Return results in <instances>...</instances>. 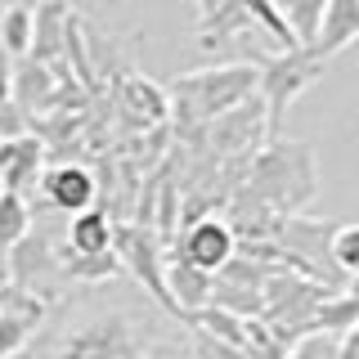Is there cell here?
I'll return each instance as SVG.
<instances>
[{"instance_id":"cell-1","label":"cell","mask_w":359,"mask_h":359,"mask_svg":"<svg viewBox=\"0 0 359 359\" xmlns=\"http://www.w3.org/2000/svg\"><path fill=\"white\" fill-rule=\"evenodd\" d=\"M99 287H86V301L67 306V323L36 346V359H153L149 337L162 332V310L126 301H104ZM171 319V314H166Z\"/></svg>"},{"instance_id":"cell-2","label":"cell","mask_w":359,"mask_h":359,"mask_svg":"<svg viewBox=\"0 0 359 359\" xmlns=\"http://www.w3.org/2000/svg\"><path fill=\"white\" fill-rule=\"evenodd\" d=\"M247 189L265 202L274 216H301V207L319 194L314 153L297 140H269L247 166Z\"/></svg>"},{"instance_id":"cell-3","label":"cell","mask_w":359,"mask_h":359,"mask_svg":"<svg viewBox=\"0 0 359 359\" xmlns=\"http://www.w3.org/2000/svg\"><path fill=\"white\" fill-rule=\"evenodd\" d=\"M256 86H261L256 63H224V67H211V72L175 76V81H171V99L184 104L198 121H216L229 108L247 104V99L256 95Z\"/></svg>"},{"instance_id":"cell-4","label":"cell","mask_w":359,"mask_h":359,"mask_svg":"<svg viewBox=\"0 0 359 359\" xmlns=\"http://www.w3.org/2000/svg\"><path fill=\"white\" fill-rule=\"evenodd\" d=\"M341 229V220H310V216H283L274 233V247L283 252L292 274H306L314 283H341V269L332 265V238Z\"/></svg>"},{"instance_id":"cell-5","label":"cell","mask_w":359,"mask_h":359,"mask_svg":"<svg viewBox=\"0 0 359 359\" xmlns=\"http://www.w3.org/2000/svg\"><path fill=\"white\" fill-rule=\"evenodd\" d=\"M112 252H117V261H121V274H130L157 310L171 314L175 323H184L180 310H175V301H171V292H166V247H162V238H157L153 229L130 224V220H117Z\"/></svg>"},{"instance_id":"cell-6","label":"cell","mask_w":359,"mask_h":359,"mask_svg":"<svg viewBox=\"0 0 359 359\" xmlns=\"http://www.w3.org/2000/svg\"><path fill=\"white\" fill-rule=\"evenodd\" d=\"M319 59H314L310 50H292V54H265L261 63H256V72H261V86H256V95H261L265 104V121H269V140H278V126H283V112L287 104L301 95L306 86L319 81Z\"/></svg>"},{"instance_id":"cell-7","label":"cell","mask_w":359,"mask_h":359,"mask_svg":"<svg viewBox=\"0 0 359 359\" xmlns=\"http://www.w3.org/2000/svg\"><path fill=\"white\" fill-rule=\"evenodd\" d=\"M9 283L22 287V292H32V297H41L45 306L59 297L63 261H59V247H54L50 229H36V220H32L27 238L9 247Z\"/></svg>"},{"instance_id":"cell-8","label":"cell","mask_w":359,"mask_h":359,"mask_svg":"<svg viewBox=\"0 0 359 359\" xmlns=\"http://www.w3.org/2000/svg\"><path fill=\"white\" fill-rule=\"evenodd\" d=\"M261 144H269V121H265L261 95H252L247 104L229 108L216 121H207V149L216 153L220 162H233V157L252 162V157L261 153Z\"/></svg>"},{"instance_id":"cell-9","label":"cell","mask_w":359,"mask_h":359,"mask_svg":"<svg viewBox=\"0 0 359 359\" xmlns=\"http://www.w3.org/2000/svg\"><path fill=\"white\" fill-rule=\"evenodd\" d=\"M233 247H238V243H233L229 224L216 220V216H207V220L189 224V229H180V238L171 243V252H166V256L189 261V265L207 269V274H220V269L233 261Z\"/></svg>"},{"instance_id":"cell-10","label":"cell","mask_w":359,"mask_h":359,"mask_svg":"<svg viewBox=\"0 0 359 359\" xmlns=\"http://www.w3.org/2000/svg\"><path fill=\"white\" fill-rule=\"evenodd\" d=\"M41 194L50 211H67V216H81L99 202V184L95 171L81 162H59V166H45L41 175Z\"/></svg>"},{"instance_id":"cell-11","label":"cell","mask_w":359,"mask_h":359,"mask_svg":"<svg viewBox=\"0 0 359 359\" xmlns=\"http://www.w3.org/2000/svg\"><path fill=\"white\" fill-rule=\"evenodd\" d=\"M50 166V149L36 140V135H18V140H5L0 144V184L9 194H22L27 198L32 189H41V175Z\"/></svg>"},{"instance_id":"cell-12","label":"cell","mask_w":359,"mask_h":359,"mask_svg":"<svg viewBox=\"0 0 359 359\" xmlns=\"http://www.w3.org/2000/svg\"><path fill=\"white\" fill-rule=\"evenodd\" d=\"M117 95H121V117L130 121V130H149V126H166L171 117V99H166L162 86H153L149 76L126 72L117 76Z\"/></svg>"},{"instance_id":"cell-13","label":"cell","mask_w":359,"mask_h":359,"mask_svg":"<svg viewBox=\"0 0 359 359\" xmlns=\"http://www.w3.org/2000/svg\"><path fill=\"white\" fill-rule=\"evenodd\" d=\"M14 104L27 112L32 121L50 117L59 104V81H54V67L36 63V59H14Z\"/></svg>"},{"instance_id":"cell-14","label":"cell","mask_w":359,"mask_h":359,"mask_svg":"<svg viewBox=\"0 0 359 359\" xmlns=\"http://www.w3.org/2000/svg\"><path fill=\"white\" fill-rule=\"evenodd\" d=\"M211 287H216V274H207V269L189 265V261H175V256H166V292H171L180 319H194L198 310L211 306Z\"/></svg>"},{"instance_id":"cell-15","label":"cell","mask_w":359,"mask_h":359,"mask_svg":"<svg viewBox=\"0 0 359 359\" xmlns=\"http://www.w3.org/2000/svg\"><path fill=\"white\" fill-rule=\"evenodd\" d=\"M67 18H72L67 0H36V9H32V50H27V59H36V63L63 59Z\"/></svg>"},{"instance_id":"cell-16","label":"cell","mask_w":359,"mask_h":359,"mask_svg":"<svg viewBox=\"0 0 359 359\" xmlns=\"http://www.w3.org/2000/svg\"><path fill=\"white\" fill-rule=\"evenodd\" d=\"M351 41H359V0H328L323 22H319V41L310 45V54L323 63L328 54L346 50Z\"/></svg>"},{"instance_id":"cell-17","label":"cell","mask_w":359,"mask_h":359,"mask_svg":"<svg viewBox=\"0 0 359 359\" xmlns=\"http://www.w3.org/2000/svg\"><path fill=\"white\" fill-rule=\"evenodd\" d=\"M112 233H117V220L104 207H90L81 216H72V224H67V252H76V256L112 252Z\"/></svg>"},{"instance_id":"cell-18","label":"cell","mask_w":359,"mask_h":359,"mask_svg":"<svg viewBox=\"0 0 359 359\" xmlns=\"http://www.w3.org/2000/svg\"><path fill=\"white\" fill-rule=\"evenodd\" d=\"M189 328H198V332H207V337H216V341H224V346H233V351L247 355V319H238V314H229L220 306L198 310L194 319H189Z\"/></svg>"},{"instance_id":"cell-19","label":"cell","mask_w":359,"mask_h":359,"mask_svg":"<svg viewBox=\"0 0 359 359\" xmlns=\"http://www.w3.org/2000/svg\"><path fill=\"white\" fill-rule=\"evenodd\" d=\"M283 22L292 27V36H297L301 50H310L314 41H319V22H323V5L328 0H274Z\"/></svg>"},{"instance_id":"cell-20","label":"cell","mask_w":359,"mask_h":359,"mask_svg":"<svg viewBox=\"0 0 359 359\" xmlns=\"http://www.w3.org/2000/svg\"><path fill=\"white\" fill-rule=\"evenodd\" d=\"M355 323H359V306L346 297V292H332V297H323L319 310H314V332L337 337V341H341V337L351 332Z\"/></svg>"},{"instance_id":"cell-21","label":"cell","mask_w":359,"mask_h":359,"mask_svg":"<svg viewBox=\"0 0 359 359\" xmlns=\"http://www.w3.org/2000/svg\"><path fill=\"white\" fill-rule=\"evenodd\" d=\"M211 306L238 314V319H261V314H265V297H261V287H247V283H229V278H216V287H211Z\"/></svg>"},{"instance_id":"cell-22","label":"cell","mask_w":359,"mask_h":359,"mask_svg":"<svg viewBox=\"0 0 359 359\" xmlns=\"http://www.w3.org/2000/svg\"><path fill=\"white\" fill-rule=\"evenodd\" d=\"M32 9L36 5H14L0 14V50L9 59H27L32 50Z\"/></svg>"},{"instance_id":"cell-23","label":"cell","mask_w":359,"mask_h":359,"mask_svg":"<svg viewBox=\"0 0 359 359\" xmlns=\"http://www.w3.org/2000/svg\"><path fill=\"white\" fill-rule=\"evenodd\" d=\"M27 229H32V202L22 198V194H0V247H14L27 238Z\"/></svg>"},{"instance_id":"cell-24","label":"cell","mask_w":359,"mask_h":359,"mask_svg":"<svg viewBox=\"0 0 359 359\" xmlns=\"http://www.w3.org/2000/svg\"><path fill=\"white\" fill-rule=\"evenodd\" d=\"M32 323L27 319H18V314H9V310H0V359H14L27 351V341H32Z\"/></svg>"},{"instance_id":"cell-25","label":"cell","mask_w":359,"mask_h":359,"mask_svg":"<svg viewBox=\"0 0 359 359\" xmlns=\"http://www.w3.org/2000/svg\"><path fill=\"white\" fill-rule=\"evenodd\" d=\"M117 171H121V202H126V211L135 207V162H117ZM95 184H99V202L95 207H104L108 194H112V162H99V175H95Z\"/></svg>"},{"instance_id":"cell-26","label":"cell","mask_w":359,"mask_h":359,"mask_svg":"<svg viewBox=\"0 0 359 359\" xmlns=\"http://www.w3.org/2000/svg\"><path fill=\"white\" fill-rule=\"evenodd\" d=\"M332 265L341 274H359V224H341L332 238Z\"/></svg>"},{"instance_id":"cell-27","label":"cell","mask_w":359,"mask_h":359,"mask_svg":"<svg viewBox=\"0 0 359 359\" xmlns=\"http://www.w3.org/2000/svg\"><path fill=\"white\" fill-rule=\"evenodd\" d=\"M189 355L194 359H247L243 351H233V346H224V341H216V337H207L198 328H189Z\"/></svg>"},{"instance_id":"cell-28","label":"cell","mask_w":359,"mask_h":359,"mask_svg":"<svg viewBox=\"0 0 359 359\" xmlns=\"http://www.w3.org/2000/svg\"><path fill=\"white\" fill-rule=\"evenodd\" d=\"M287 359H337V337H323V332H306L301 341H292Z\"/></svg>"},{"instance_id":"cell-29","label":"cell","mask_w":359,"mask_h":359,"mask_svg":"<svg viewBox=\"0 0 359 359\" xmlns=\"http://www.w3.org/2000/svg\"><path fill=\"white\" fill-rule=\"evenodd\" d=\"M27 126H32V117L14 104V99H9V104H0V144H5V140H18V135H27Z\"/></svg>"},{"instance_id":"cell-30","label":"cell","mask_w":359,"mask_h":359,"mask_svg":"<svg viewBox=\"0 0 359 359\" xmlns=\"http://www.w3.org/2000/svg\"><path fill=\"white\" fill-rule=\"evenodd\" d=\"M9 99H14V59L0 50V104H9Z\"/></svg>"},{"instance_id":"cell-31","label":"cell","mask_w":359,"mask_h":359,"mask_svg":"<svg viewBox=\"0 0 359 359\" xmlns=\"http://www.w3.org/2000/svg\"><path fill=\"white\" fill-rule=\"evenodd\" d=\"M337 359H359V323L337 341Z\"/></svg>"},{"instance_id":"cell-32","label":"cell","mask_w":359,"mask_h":359,"mask_svg":"<svg viewBox=\"0 0 359 359\" xmlns=\"http://www.w3.org/2000/svg\"><path fill=\"white\" fill-rule=\"evenodd\" d=\"M5 287H9V252L0 247V292H5Z\"/></svg>"},{"instance_id":"cell-33","label":"cell","mask_w":359,"mask_h":359,"mask_svg":"<svg viewBox=\"0 0 359 359\" xmlns=\"http://www.w3.org/2000/svg\"><path fill=\"white\" fill-rule=\"evenodd\" d=\"M346 297H351L355 306H359V274H351V283H346Z\"/></svg>"},{"instance_id":"cell-34","label":"cell","mask_w":359,"mask_h":359,"mask_svg":"<svg viewBox=\"0 0 359 359\" xmlns=\"http://www.w3.org/2000/svg\"><path fill=\"white\" fill-rule=\"evenodd\" d=\"M14 5H36V0H0V14H5V9H14Z\"/></svg>"},{"instance_id":"cell-35","label":"cell","mask_w":359,"mask_h":359,"mask_svg":"<svg viewBox=\"0 0 359 359\" xmlns=\"http://www.w3.org/2000/svg\"><path fill=\"white\" fill-rule=\"evenodd\" d=\"M0 194H5V184H0Z\"/></svg>"}]
</instances>
